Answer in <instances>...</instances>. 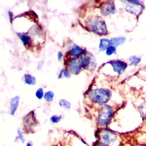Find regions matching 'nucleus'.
Masks as SVG:
<instances>
[{
	"mask_svg": "<svg viewBox=\"0 0 146 146\" xmlns=\"http://www.w3.org/2000/svg\"><path fill=\"white\" fill-rule=\"evenodd\" d=\"M26 146H33V144L31 141H29L27 144H26Z\"/></svg>",
	"mask_w": 146,
	"mask_h": 146,
	"instance_id": "nucleus-25",
	"label": "nucleus"
},
{
	"mask_svg": "<svg viewBox=\"0 0 146 146\" xmlns=\"http://www.w3.org/2000/svg\"><path fill=\"white\" fill-rule=\"evenodd\" d=\"M113 116V110L111 107L105 105L102 108L99 117L98 123L101 126L107 125L111 121V119Z\"/></svg>",
	"mask_w": 146,
	"mask_h": 146,
	"instance_id": "nucleus-3",
	"label": "nucleus"
},
{
	"mask_svg": "<svg viewBox=\"0 0 146 146\" xmlns=\"http://www.w3.org/2000/svg\"><path fill=\"white\" fill-rule=\"evenodd\" d=\"M35 95L38 98V99H42L43 96V89L42 88H39V89H38L36 91L35 93Z\"/></svg>",
	"mask_w": 146,
	"mask_h": 146,
	"instance_id": "nucleus-21",
	"label": "nucleus"
},
{
	"mask_svg": "<svg viewBox=\"0 0 146 146\" xmlns=\"http://www.w3.org/2000/svg\"><path fill=\"white\" fill-rule=\"evenodd\" d=\"M115 10V6L113 2H108L102 8V13L104 15L113 14Z\"/></svg>",
	"mask_w": 146,
	"mask_h": 146,
	"instance_id": "nucleus-8",
	"label": "nucleus"
},
{
	"mask_svg": "<svg viewBox=\"0 0 146 146\" xmlns=\"http://www.w3.org/2000/svg\"><path fill=\"white\" fill-rule=\"evenodd\" d=\"M18 36L21 39V40L22 41L23 44L25 46H27L29 44V42H30V40L31 39L30 37L29 36L27 35L25 33H18Z\"/></svg>",
	"mask_w": 146,
	"mask_h": 146,
	"instance_id": "nucleus-14",
	"label": "nucleus"
},
{
	"mask_svg": "<svg viewBox=\"0 0 146 146\" xmlns=\"http://www.w3.org/2000/svg\"><path fill=\"white\" fill-rule=\"evenodd\" d=\"M129 60L130 62V64L131 65L136 66V65H137L140 62L141 59L139 57H137L136 56L133 55V56H131L129 58Z\"/></svg>",
	"mask_w": 146,
	"mask_h": 146,
	"instance_id": "nucleus-16",
	"label": "nucleus"
},
{
	"mask_svg": "<svg viewBox=\"0 0 146 146\" xmlns=\"http://www.w3.org/2000/svg\"><path fill=\"white\" fill-rule=\"evenodd\" d=\"M85 51L77 45H74L70 50V54L73 56H78L81 54H83Z\"/></svg>",
	"mask_w": 146,
	"mask_h": 146,
	"instance_id": "nucleus-11",
	"label": "nucleus"
},
{
	"mask_svg": "<svg viewBox=\"0 0 146 146\" xmlns=\"http://www.w3.org/2000/svg\"><path fill=\"white\" fill-rule=\"evenodd\" d=\"M113 53L116 54V47L112 46H110L106 50V54L110 56Z\"/></svg>",
	"mask_w": 146,
	"mask_h": 146,
	"instance_id": "nucleus-18",
	"label": "nucleus"
},
{
	"mask_svg": "<svg viewBox=\"0 0 146 146\" xmlns=\"http://www.w3.org/2000/svg\"><path fill=\"white\" fill-rule=\"evenodd\" d=\"M17 133H18V136L16 137L15 140H20L21 141V143H23L25 142V138H24V136L23 135V133H22V132L19 129H18Z\"/></svg>",
	"mask_w": 146,
	"mask_h": 146,
	"instance_id": "nucleus-19",
	"label": "nucleus"
},
{
	"mask_svg": "<svg viewBox=\"0 0 146 146\" xmlns=\"http://www.w3.org/2000/svg\"><path fill=\"white\" fill-rule=\"evenodd\" d=\"M109 63L112 66L113 71L119 74L123 72L127 67V64L125 62L120 60H111Z\"/></svg>",
	"mask_w": 146,
	"mask_h": 146,
	"instance_id": "nucleus-6",
	"label": "nucleus"
},
{
	"mask_svg": "<svg viewBox=\"0 0 146 146\" xmlns=\"http://www.w3.org/2000/svg\"><path fill=\"white\" fill-rule=\"evenodd\" d=\"M62 71L63 72V75H64V77H66V78H70L71 77L70 74L68 72V71L67 70L65 69H63L62 70Z\"/></svg>",
	"mask_w": 146,
	"mask_h": 146,
	"instance_id": "nucleus-22",
	"label": "nucleus"
},
{
	"mask_svg": "<svg viewBox=\"0 0 146 146\" xmlns=\"http://www.w3.org/2000/svg\"><path fill=\"white\" fill-rule=\"evenodd\" d=\"M97 146H108V145H106V144H105L103 143H99V144Z\"/></svg>",
	"mask_w": 146,
	"mask_h": 146,
	"instance_id": "nucleus-24",
	"label": "nucleus"
},
{
	"mask_svg": "<svg viewBox=\"0 0 146 146\" xmlns=\"http://www.w3.org/2000/svg\"><path fill=\"white\" fill-rule=\"evenodd\" d=\"M125 9L127 11L132 14H139L142 10V7L139 3V1H128L126 5Z\"/></svg>",
	"mask_w": 146,
	"mask_h": 146,
	"instance_id": "nucleus-5",
	"label": "nucleus"
},
{
	"mask_svg": "<svg viewBox=\"0 0 146 146\" xmlns=\"http://www.w3.org/2000/svg\"><path fill=\"white\" fill-rule=\"evenodd\" d=\"M125 41V38L123 36H117L112 38L110 40V45L114 47H117L123 43Z\"/></svg>",
	"mask_w": 146,
	"mask_h": 146,
	"instance_id": "nucleus-10",
	"label": "nucleus"
},
{
	"mask_svg": "<svg viewBox=\"0 0 146 146\" xmlns=\"http://www.w3.org/2000/svg\"><path fill=\"white\" fill-rule=\"evenodd\" d=\"M110 97V91L103 88L95 90L90 95V98L92 101L100 104H104L108 102Z\"/></svg>",
	"mask_w": 146,
	"mask_h": 146,
	"instance_id": "nucleus-2",
	"label": "nucleus"
},
{
	"mask_svg": "<svg viewBox=\"0 0 146 146\" xmlns=\"http://www.w3.org/2000/svg\"><path fill=\"white\" fill-rule=\"evenodd\" d=\"M62 56H63L62 53L61 52H58V59L59 60H60L62 59Z\"/></svg>",
	"mask_w": 146,
	"mask_h": 146,
	"instance_id": "nucleus-23",
	"label": "nucleus"
},
{
	"mask_svg": "<svg viewBox=\"0 0 146 146\" xmlns=\"http://www.w3.org/2000/svg\"><path fill=\"white\" fill-rule=\"evenodd\" d=\"M54 96V93L51 91H48L44 94V95L43 97L47 102H51L53 99Z\"/></svg>",
	"mask_w": 146,
	"mask_h": 146,
	"instance_id": "nucleus-17",
	"label": "nucleus"
},
{
	"mask_svg": "<svg viewBox=\"0 0 146 146\" xmlns=\"http://www.w3.org/2000/svg\"><path fill=\"white\" fill-rule=\"evenodd\" d=\"M82 68L79 61L76 59H72L68 64V69L70 72L74 74H78L79 73Z\"/></svg>",
	"mask_w": 146,
	"mask_h": 146,
	"instance_id": "nucleus-7",
	"label": "nucleus"
},
{
	"mask_svg": "<svg viewBox=\"0 0 146 146\" xmlns=\"http://www.w3.org/2000/svg\"><path fill=\"white\" fill-rule=\"evenodd\" d=\"M110 46V40L107 39H101L99 44V50L100 51H103Z\"/></svg>",
	"mask_w": 146,
	"mask_h": 146,
	"instance_id": "nucleus-12",
	"label": "nucleus"
},
{
	"mask_svg": "<svg viewBox=\"0 0 146 146\" xmlns=\"http://www.w3.org/2000/svg\"><path fill=\"white\" fill-rule=\"evenodd\" d=\"M59 104L60 107L65 109H70L71 108V104L69 102L65 99H60L59 100Z\"/></svg>",
	"mask_w": 146,
	"mask_h": 146,
	"instance_id": "nucleus-15",
	"label": "nucleus"
},
{
	"mask_svg": "<svg viewBox=\"0 0 146 146\" xmlns=\"http://www.w3.org/2000/svg\"><path fill=\"white\" fill-rule=\"evenodd\" d=\"M88 27L92 32L98 35H103L107 33L105 22L99 17L91 19L88 22Z\"/></svg>",
	"mask_w": 146,
	"mask_h": 146,
	"instance_id": "nucleus-1",
	"label": "nucleus"
},
{
	"mask_svg": "<svg viewBox=\"0 0 146 146\" xmlns=\"http://www.w3.org/2000/svg\"><path fill=\"white\" fill-rule=\"evenodd\" d=\"M24 79H25V82L26 84H30V85H34L35 84L36 80L35 78L32 76L30 74H25L24 75Z\"/></svg>",
	"mask_w": 146,
	"mask_h": 146,
	"instance_id": "nucleus-13",
	"label": "nucleus"
},
{
	"mask_svg": "<svg viewBox=\"0 0 146 146\" xmlns=\"http://www.w3.org/2000/svg\"><path fill=\"white\" fill-rule=\"evenodd\" d=\"M100 138L103 143L107 145H111L116 142L117 136L113 132L110 130L104 129L100 133Z\"/></svg>",
	"mask_w": 146,
	"mask_h": 146,
	"instance_id": "nucleus-4",
	"label": "nucleus"
},
{
	"mask_svg": "<svg viewBox=\"0 0 146 146\" xmlns=\"http://www.w3.org/2000/svg\"><path fill=\"white\" fill-rule=\"evenodd\" d=\"M19 96H15V97L13 98L10 102V113L11 115H14L17 110L19 104Z\"/></svg>",
	"mask_w": 146,
	"mask_h": 146,
	"instance_id": "nucleus-9",
	"label": "nucleus"
},
{
	"mask_svg": "<svg viewBox=\"0 0 146 146\" xmlns=\"http://www.w3.org/2000/svg\"><path fill=\"white\" fill-rule=\"evenodd\" d=\"M62 118V116L60 115V116H58V115H53L51 118H50V120L51 121L52 123H58L60 119Z\"/></svg>",
	"mask_w": 146,
	"mask_h": 146,
	"instance_id": "nucleus-20",
	"label": "nucleus"
}]
</instances>
